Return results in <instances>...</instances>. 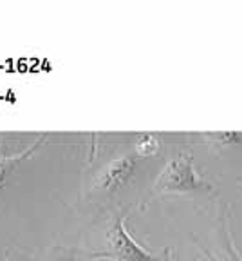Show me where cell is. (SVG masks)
<instances>
[{
    "mask_svg": "<svg viewBox=\"0 0 242 261\" xmlns=\"http://www.w3.org/2000/svg\"><path fill=\"white\" fill-rule=\"evenodd\" d=\"M211 189L214 187L195 171L194 156L183 151L166 162L154 181L152 191L159 194V192H204Z\"/></svg>",
    "mask_w": 242,
    "mask_h": 261,
    "instance_id": "cell-1",
    "label": "cell"
},
{
    "mask_svg": "<svg viewBox=\"0 0 242 261\" xmlns=\"http://www.w3.org/2000/svg\"><path fill=\"white\" fill-rule=\"evenodd\" d=\"M125 216H116L107 232V247L101 252H94L96 259H112V261H172V250H165L163 254H154L143 249L127 230Z\"/></svg>",
    "mask_w": 242,
    "mask_h": 261,
    "instance_id": "cell-2",
    "label": "cell"
},
{
    "mask_svg": "<svg viewBox=\"0 0 242 261\" xmlns=\"http://www.w3.org/2000/svg\"><path fill=\"white\" fill-rule=\"evenodd\" d=\"M136 171V156L123 154L119 158L112 160L96 174L93 181V187L101 192H114L125 187Z\"/></svg>",
    "mask_w": 242,
    "mask_h": 261,
    "instance_id": "cell-3",
    "label": "cell"
},
{
    "mask_svg": "<svg viewBox=\"0 0 242 261\" xmlns=\"http://www.w3.org/2000/svg\"><path fill=\"white\" fill-rule=\"evenodd\" d=\"M45 140H47V135H45V133H42V135L38 136V138L35 140L31 145L25 147L24 151L16 152V154H9V156H0V187H2V185L6 184V179L13 174V171L16 169V165H20V162L27 160L29 156H31L33 152L37 151L38 147L45 142Z\"/></svg>",
    "mask_w": 242,
    "mask_h": 261,
    "instance_id": "cell-4",
    "label": "cell"
},
{
    "mask_svg": "<svg viewBox=\"0 0 242 261\" xmlns=\"http://www.w3.org/2000/svg\"><path fill=\"white\" fill-rule=\"evenodd\" d=\"M161 142L156 135H143L136 142V154L137 156H154L159 151Z\"/></svg>",
    "mask_w": 242,
    "mask_h": 261,
    "instance_id": "cell-5",
    "label": "cell"
},
{
    "mask_svg": "<svg viewBox=\"0 0 242 261\" xmlns=\"http://www.w3.org/2000/svg\"><path fill=\"white\" fill-rule=\"evenodd\" d=\"M226 254H228V261H242V256H238V252L235 250L233 240L230 236H226Z\"/></svg>",
    "mask_w": 242,
    "mask_h": 261,
    "instance_id": "cell-6",
    "label": "cell"
}]
</instances>
